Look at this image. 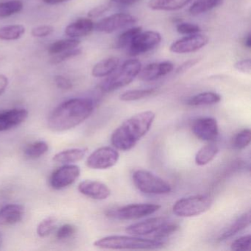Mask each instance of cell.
I'll use <instances>...</instances> for the list:
<instances>
[{
  "instance_id": "9c48e42d",
  "label": "cell",
  "mask_w": 251,
  "mask_h": 251,
  "mask_svg": "<svg viewBox=\"0 0 251 251\" xmlns=\"http://www.w3.org/2000/svg\"><path fill=\"white\" fill-rule=\"evenodd\" d=\"M138 23V18L131 14L118 13L102 19L95 25V30L100 33H111Z\"/></svg>"
},
{
  "instance_id": "f1b7e54d",
  "label": "cell",
  "mask_w": 251,
  "mask_h": 251,
  "mask_svg": "<svg viewBox=\"0 0 251 251\" xmlns=\"http://www.w3.org/2000/svg\"><path fill=\"white\" fill-rule=\"evenodd\" d=\"M24 4L21 0H10L0 2V18H6L23 11Z\"/></svg>"
},
{
  "instance_id": "d590c367",
  "label": "cell",
  "mask_w": 251,
  "mask_h": 251,
  "mask_svg": "<svg viewBox=\"0 0 251 251\" xmlns=\"http://www.w3.org/2000/svg\"><path fill=\"white\" fill-rule=\"evenodd\" d=\"M82 50L80 48H75V49L71 50L66 51V52H61V53L54 55L53 57L50 59V63L52 64H58L70 58H74L77 55L81 54Z\"/></svg>"
},
{
  "instance_id": "30bf717a",
  "label": "cell",
  "mask_w": 251,
  "mask_h": 251,
  "mask_svg": "<svg viewBox=\"0 0 251 251\" xmlns=\"http://www.w3.org/2000/svg\"><path fill=\"white\" fill-rule=\"evenodd\" d=\"M161 42V36L155 31L141 32L130 42L129 54L132 56L142 55L156 48Z\"/></svg>"
},
{
  "instance_id": "74e56055",
  "label": "cell",
  "mask_w": 251,
  "mask_h": 251,
  "mask_svg": "<svg viewBox=\"0 0 251 251\" xmlns=\"http://www.w3.org/2000/svg\"><path fill=\"white\" fill-rule=\"evenodd\" d=\"M76 228L74 226L65 224L57 230L56 238L58 240H66L70 239L75 233Z\"/></svg>"
},
{
  "instance_id": "4dcf8cb0",
  "label": "cell",
  "mask_w": 251,
  "mask_h": 251,
  "mask_svg": "<svg viewBox=\"0 0 251 251\" xmlns=\"http://www.w3.org/2000/svg\"><path fill=\"white\" fill-rule=\"evenodd\" d=\"M156 92L155 89H136V90H130L124 92L120 96V99L124 102H130V101L139 100L148 98L154 95Z\"/></svg>"
},
{
  "instance_id": "7dc6e473",
  "label": "cell",
  "mask_w": 251,
  "mask_h": 251,
  "mask_svg": "<svg viewBox=\"0 0 251 251\" xmlns=\"http://www.w3.org/2000/svg\"><path fill=\"white\" fill-rule=\"evenodd\" d=\"M69 0H44V2L48 5H57V4L63 3Z\"/></svg>"
},
{
  "instance_id": "e0dca14e",
  "label": "cell",
  "mask_w": 251,
  "mask_h": 251,
  "mask_svg": "<svg viewBox=\"0 0 251 251\" xmlns=\"http://www.w3.org/2000/svg\"><path fill=\"white\" fill-rule=\"evenodd\" d=\"M174 70V65L170 61L161 63H152L148 64L145 68L141 69L139 78L143 81H152L163 76L167 75Z\"/></svg>"
},
{
  "instance_id": "1f68e13d",
  "label": "cell",
  "mask_w": 251,
  "mask_h": 251,
  "mask_svg": "<svg viewBox=\"0 0 251 251\" xmlns=\"http://www.w3.org/2000/svg\"><path fill=\"white\" fill-rule=\"evenodd\" d=\"M49 145L44 141H39L30 144L25 150V155L30 158H40L48 152Z\"/></svg>"
},
{
  "instance_id": "4316f807",
  "label": "cell",
  "mask_w": 251,
  "mask_h": 251,
  "mask_svg": "<svg viewBox=\"0 0 251 251\" xmlns=\"http://www.w3.org/2000/svg\"><path fill=\"white\" fill-rule=\"evenodd\" d=\"M80 41L77 39H63L52 43L48 48V52L50 55H57L66 51L71 50L78 48Z\"/></svg>"
},
{
  "instance_id": "3957f363",
  "label": "cell",
  "mask_w": 251,
  "mask_h": 251,
  "mask_svg": "<svg viewBox=\"0 0 251 251\" xmlns=\"http://www.w3.org/2000/svg\"><path fill=\"white\" fill-rule=\"evenodd\" d=\"M164 242L157 239H144L137 236H105L95 242L94 245L101 249L108 250H152L164 246Z\"/></svg>"
},
{
  "instance_id": "277c9868",
  "label": "cell",
  "mask_w": 251,
  "mask_h": 251,
  "mask_svg": "<svg viewBox=\"0 0 251 251\" xmlns=\"http://www.w3.org/2000/svg\"><path fill=\"white\" fill-rule=\"evenodd\" d=\"M142 69V64L137 59L126 61L118 73L108 77L100 85L103 92H111L130 84L137 77Z\"/></svg>"
},
{
  "instance_id": "d6a6232c",
  "label": "cell",
  "mask_w": 251,
  "mask_h": 251,
  "mask_svg": "<svg viewBox=\"0 0 251 251\" xmlns=\"http://www.w3.org/2000/svg\"><path fill=\"white\" fill-rule=\"evenodd\" d=\"M251 140V130L248 128L243 129L235 135L232 141V146L234 149L243 150L250 145Z\"/></svg>"
},
{
  "instance_id": "e575fe53",
  "label": "cell",
  "mask_w": 251,
  "mask_h": 251,
  "mask_svg": "<svg viewBox=\"0 0 251 251\" xmlns=\"http://www.w3.org/2000/svg\"><path fill=\"white\" fill-rule=\"evenodd\" d=\"M178 229L179 226L177 223H169L167 221L164 226H161L156 232L154 233V238L157 240H161L176 233Z\"/></svg>"
},
{
  "instance_id": "836d02e7",
  "label": "cell",
  "mask_w": 251,
  "mask_h": 251,
  "mask_svg": "<svg viewBox=\"0 0 251 251\" xmlns=\"http://www.w3.org/2000/svg\"><path fill=\"white\" fill-rule=\"evenodd\" d=\"M57 226L55 217H49L42 220L37 227V233L40 237L45 238L50 235Z\"/></svg>"
},
{
  "instance_id": "2e32d148",
  "label": "cell",
  "mask_w": 251,
  "mask_h": 251,
  "mask_svg": "<svg viewBox=\"0 0 251 251\" xmlns=\"http://www.w3.org/2000/svg\"><path fill=\"white\" fill-rule=\"evenodd\" d=\"M28 111L24 108H14L0 112V132L11 130L25 122Z\"/></svg>"
},
{
  "instance_id": "7bdbcfd3",
  "label": "cell",
  "mask_w": 251,
  "mask_h": 251,
  "mask_svg": "<svg viewBox=\"0 0 251 251\" xmlns=\"http://www.w3.org/2000/svg\"><path fill=\"white\" fill-rule=\"evenodd\" d=\"M233 67L241 73H245V74H251V60L250 58L241 60V61L235 63Z\"/></svg>"
},
{
  "instance_id": "cb8c5ba5",
  "label": "cell",
  "mask_w": 251,
  "mask_h": 251,
  "mask_svg": "<svg viewBox=\"0 0 251 251\" xmlns=\"http://www.w3.org/2000/svg\"><path fill=\"white\" fill-rule=\"evenodd\" d=\"M221 101V96L212 92H202L195 95L188 100L186 104L190 106L214 105Z\"/></svg>"
},
{
  "instance_id": "f35d334b",
  "label": "cell",
  "mask_w": 251,
  "mask_h": 251,
  "mask_svg": "<svg viewBox=\"0 0 251 251\" xmlns=\"http://www.w3.org/2000/svg\"><path fill=\"white\" fill-rule=\"evenodd\" d=\"M177 32L180 34L192 35L201 32V28L199 26L191 23H180L176 27Z\"/></svg>"
},
{
  "instance_id": "603a6c76",
  "label": "cell",
  "mask_w": 251,
  "mask_h": 251,
  "mask_svg": "<svg viewBox=\"0 0 251 251\" xmlns=\"http://www.w3.org/2000/svg\"><path fill=\"white\" fill-rule=\"evenodd\" d=\"M192 0H150L148 7L154 11H177L192 2Z\"/></svg>"
},
{
  "instance_id": "f6af8a7d",
  "label": "cell",
  "mask_w": 251,
  "mask_h": 251,
  "mask_svg": "<svg viewBox=\"0 0 251 251\" xmlns=\"http://www.w3.org/2000/svg\"><path fill=\"white\" fill-rule=\"evenodd\" d=\"M8 85V79L4 75L0 74V95L5 92Z\"/></svg>"
},
{
  "instance_id": "c3c4849f",
  "label": "cell",
  "mask_w": 251,
  "mask_h": 251,
  "mask_svg": "<svg viewBox=\"0 0 251 251\" xmlns=\"http://www.w3.org/2000/svg\"><path fill=\"white\" fill-rule=\"evenodd\" d=\"M245 46L250 49L251 48V35L248 34L245 40Z\"/></svg>"
},
{
  "instance_id": "7a4b0ae2",
  "label": "cell",
  "mask_w": 251,
  "mask_h": 251,
  "mask_svg": "<svg viewBox=\"0 0 251 251\" xmlns=\"http://www.w3.org/2000/svg\"><path fill=\"white\" fill-rule=\"evenodd\" d=\"M155 118V113L151 111L132 116L113 132V146L119 151H130L149 132Z\"/></svg>"
},
{
  "instance_id": "ee69618b",
  "label": "cell",
  "mask_w": 251,
  "mask_h": 251,
  "mask_svg": "<svg viewBox=\"0 0 251 251\" xmlns=\"http://www.w3.org/2000/svg\"><path fill=\"white\" fill-rule=\"evenodd\" d=\"M200 61V58H194V59H190L189 61L182 64L180 67H177L176 70V73L177 74H180V73H185V72L189 70V69L193 67L194 66L196 65Z\"/></svg>"
},
{
  "instance_id": "52a82bcc",
  "label": "cell",
  "mask_w": 251,
  "mask_h": 251,
  "mask_svg": "<svg viewBox=\"0 0 251 251\" xmlns=\"http://www.w3.org/2000/svg\"><path fill=\"white\" fill-rule=\"evenodd\" d=\"M161 205L154 203H134L110 209L105 212L107 217L118 220H131L142 218L158 211Z\"/></svg>"
},
{
  "instance_id": "ffe728a7",
  "label": "cell",
  "mask_w": 251,
  "mask_h": 251,
  "mask_svg": "<svg viewBox=\"0 0 251 251\" xmlns=\"http://www.w3.org/2000/svg\"><path fill=\"white\" fill-rule=\"evenodd\" d=\"M251 221V211L244 213L231 223L223 233H220L218 241H224L237 234L250 226Z\"/></svg>"
},
{
  "instance_id": "60d3db41",
  "label": "cell",
  "mask_w": 251,
  "mask_h": 251,
  "mask_svg": "<svg viewBox=\"0 0 251 251\" xmlns=\"http://www.w3.org/2000/svg\"><path fill=\"white\" fill-rule=\"evenodd\" d=\"M111 8V4L109 3V2L98 5V6L95 7V8H92V9L89 11L88 17L90 19L98 18V17H100L102 14L106 13L107 11H109Z\"/></svg>"
},
{
  "instance_id": "83f0119b",
  "label": "cell",
  "mask_w": 251,
  "mask_h": 251,
  "mask_svg": "<svg viewBox=\"0 0 251 251\" xmlns=\"http://www.w3.org/2000/svg\"><path fill=\"white\" fill-rule=\"evenodd\" d=\"M223 4V0H196L189 8L192 15H200L208 12Z\"/></svg>"
},
{
  "instance_id": "4fadbf2b",
  "label": "cell",
  "mask_w": 251,
  "mask_h": 251,
  "mask_svg": "<svg viewBox=\"0 0 251 251\" xmlns=\"http://www.w3.org/2000/svg\"><path fill=\"white\" fill-rule=\"evenodd\" d=\"M192 129L196 137L204 142H213L219 136L218 124L212 117L198 119L194 122Z\"/></svg>"
},
{
  "instance_id": "8d00e7d4",
  "label": "cell",
  "mask_w": 251,
  "mask_h": 251,
  "mask_svg": "<svg viewBox=\"0 0 251 251\" xmlns=\"http://www.w3.org/2000/svg\"><path fill=\"white\" fill-rule=\"evenodd\" d=\"M230 248H231L232 251H251V235H246V236H241V237L238 238V239H236V240L232 242Z\"/></svg>"
},
{
  "instance_id": "f546056e",
  "label": "cell",
  "mask_w": 251,
  "mask_h": 251,
  "mask_svg": "<svg viewBox=\"0 0 251 251\" xmlns=\"http://www.w3.org/2000/svg\"><path fill=\"white\" fill-rule=\"evenodd\" d=\"M142 31V27L140 26L128 29L119 36L118 39L116 40L115 43H114V48L116 49H122V48L129 46L130 42L134 39L135 36H137Z\"/></svg>"
},
{
  "instance_id": "9a60e30c",
  "label": "cell",
  "mask_w": 251,
  "mask_h": 251,
  "mask_svg": "<svg viewBox=\"0 0 251 251\" xmlns=\"http://www.w3.org/2000/svg\"><path fill=\"white\" fill-rule=\"evenodd\" d=\"M167 222L164 217H153L127 226L126 231L132 236L149 235L156 232Z\"/></svg>"
},
{
  "instance_id": "d4e9b609",
  "label": "cell",
  "mask_w": 251,
  "mask_h": 251,
  "mask_svg": "<svg viewBox=\"0 0 251 251\" xmlns=\"http://www.w3.org/2000/svg\"><path fill=\"white\" fill-rule=\"evenodd\" d=\"M219 148L217 145L209 144L199 150L195 155V163L198 166H205L209 164L217 156Z\"/></svg>"
},
{
  "instance_id": "bcb514c9",
  "label": "cell",
  "mask_w": 251,
  "mask_h": 251,
  "mask_svg": "<svg viewBox=\"0 0 251 251\" xmlns=\"http://www.w3.org/2000/svg\"><path fill=\"white\" fill-rule=\"evenodd\" d=\"M111 2L120 4V5H132L137 3L140 0H111Z\"/></svg>"
},
{
  "instance_id": "ba28073f",
  "label": "cell",
  "mask_w": 251,
  "mask_h": 251,
  "mask_svg": "<svg viewBox=\"0 0 251 251\" xmlns=\"http://www.w3.org/2000/svg\"><path fill=\"white\" fill-rule=\"evenodd\" d=\"M120 153L110 147H102L94 151L86 160V165L93 170H106L118 162Z\"/></svg>"
},
{
  "instance_id": "44dd1931",
  "label": "cell",
  "mask_w": 251,
  "mask_h": 251,
  "mask_svg": "<svg viewBox=\"0 0 251 251\" xmlns=\"http://www.w3.org/2000/svg\"><path fill=\"white\" fill-rule=\"evenodd\" d=\"M86 151L87 149L86 148H73V149L66 150L55 154L52 160L55 162L60 163V164H73L83 159L86 155Z\"/></svg>"
},
{
  "instance_id": "b9f144b4",
  "label": "cell",
  "mask_w": 251,
  "mask_h": 251,
  "mask_svg": "<svg viewBox=\"0 0 251 251\" xmlns=\"http://www.w3.org/2000/svg\"><path fill=\"white\" fill-rule=\"evenodd\" d=\"M54 81L58 89L62 90H70L73 88V83L70 79L62 75H56L54 77Z\"/></svg>"
},
{
  "instance_id": "6da1fadb",
  "label": "cell",
  "mask_w": 251,
  "mask_h": 251,
  "mask_svg": "<svg viewBox=\"0 0 251 251\" xmlns=\"http://www.w3.org/2000/svg\"><path fill=\"white\" fill-rule=\"evenodd\" d=\"M95 109L89 98H74L64 101L50 114L48 126L54 132H63L75 127L87 120Z\"/></svg>"
},
{
  "instance_id": "8992f818",
  "label": "cell",
  "mask_w": 251,
  "mask_h": 251,
  "mask_svg": "<svg viewBox=\"0 0 251 251\" xmlns=\"http://www.w3.org/2000/svg\"><path fill=\"white\" fill-rule=\"evenodd\" d=\"M133 180L140 192L148 195H166L172 191L171 186L164 179L147 170L135 171Z\"/></svg>"
},
{
  "instance_id": "7402d4cb",
  "label": "cell",
  "mask_w": 251,
  "mask_h": 251,
  "mask_svg": "<svg viewBox=\"0 0 251 251\" xmlns=\"http://www.w3.org/2000/svg\"><path fill=\"white\" fill-rule=\"evenodd\" d=\"M119 64H120V59L117 57L105 58L94 66L92 70V75L95 77H106L115 71Z\"/></svg>"
},
{
  "instance_id": "7c38bea8",
  "label": "cell",
  "mask_w": 251,
  "mask_h": 251,
  "mask_svg": "<svg viewBox=\"0 0 251 251\" xmlns=\"http://www.w3.org/2000/svg\"><path fill=\"white\" fill-rule=\"evenodd\" d=\"M208 36L201 34H192L173 42L170 47L172 52L177 54L190 53L204 48L208 43Z\"/></svg>"
},
{
  "instance_id": "5bb4252c",
  "label": "cell",
  "mask_w": 251,
  "mask_h": 251,
  "mask_svg": "<svg viewBox=\"0 0 251 251\" xmlns=\"http://www.w3.org/2000/svg\"><path fill=\"white\" fill-rule=\"evenodd\" d=\"M78 191L85 196L97 201H103L111 195V189L102 182L85 180L78 185Z\"/></svg>"
},
{
  "instance_id": "484cf974",
  "label": "cell",
  "mask_w": 251,
  "mask_h": 251,
  "mask_svg": "<svg viewBox=\"0 0 251 251\" xmlns=\"http://www.w3.org/2000/svg\"><path fill=\"white\" fill-rule=\"evenodd\" d=\"M25 33V27L22 25H11L0 27V40H18Z\"/></svg>"
},
{
  "instance_id": "5b68a950",
  "label": "cell",
  "mask_w": 251,
  "mask_h": 251,
  "mask_svg": "<svg viewBox=\"0 0 251 251\" xmlns=\"http://www.w3.org/2000/svg\"><path fill=\"white\" fill-rule=\"evenodd\" d=\"M212 203V198L208 195H193L176 201L173 205V211L180 217H196L206 212Z\"/></svg>"
},
{
  "instance_id": "ac0fdd59",
  "label": "cell",
  "mask_w": 251,
  "mask_h": 251,
  "mask_svg": "<svg viewBox=\"0 0 251 251\" xmlns=\"http://www.w3.org/2000/svg\"><path fill=\"white\" fill-rule=\"evenodd\" d=\"M25 214V208L20 204H8L0 209V226H8L20 223Z\"/></svg>"
},
{
  "instance_id": "d6986e66",
  "label": "cell",
  "mask_w": 251,
  "mask_h": 251,
  "mask_svg": "<svg viewBox=\"0 0 251 251\" xmlns=\"http://www.w3.org/2000/svg\"><path fill=\"white\" fill-rule=\"evenodd\" d=\"M94 28L95 24L90 18H80L66 27L65 34L72 39H78L90 34Z\"/></svg>"
},
{
  "instance_id": "8fae6325",
  "label": "cell",
  "mask_w": 251,
  "mask_h": 251,
  "mask_svg": "<svg viewBox=\"0 0 251 251\" xmlns=\"http://www.w3.org/2000/svg\"><path fill=\"white\" fill-rule=\"evenodd\" d=\"M80 175V169L74 164H66L55 170L50 177L51 186L60 190L73 184Z\"/></svg>"
},
{
  "instance_id": "ab89813d",
  "label": "cell",
  "mask_w": 251,
  "mask_h": 251,
  "mask_svg": "<svg viewBox=\"0 0 251 251\" xmlns=\"http://www.w3.org/2000/svg\"><path fill=\"white\" fill-rule=\"evenodd\" d=\"M54 32L53 27L50 25H42L32 29L31 34L33 37L45 38L52 34Z\"/></svg>"
}]
</instances>
